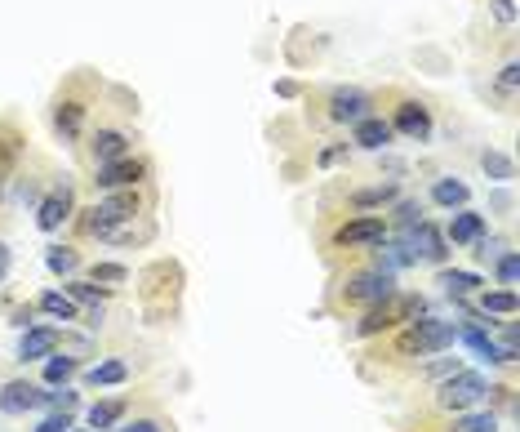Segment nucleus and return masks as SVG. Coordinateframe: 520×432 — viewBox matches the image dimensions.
Instances as JSON below:
<instances>
[{
	"instance_id": "19",
	"label": "nucleus",
	"mask_w": 520,
	"mask_h": 432,
	"mask_svg": "<svg viewBox=\"0 0 520 432\" xmlns=\"http://www.w3.org/2000/svg\"><path fill=\"white\" fill-rule=\"evenodd\" d=\"M347 134H352V147H360V152H387V147H392V139H396L392 125L383 121V112H378V107H374L369 116H360V121H356Z\"/></svg>"
},
{
	"instance_id": "7",
	"label": "nucleus",
	"mask_w": 520,
	"mask_h": 432,
	"mask_svg": "<svg viewBox=\"0 0 520 432\" xmlns=\"http://www.w3.org/2000/svg\"><path fill=\"white\" fill-rule=\"evenodd\" d=\"M138 130L129 125V116L120 112V116H107V112H98V121L85 130V139H80L76 147V156H80V165H85V174L89 170H98V165H107V161H120V156H129V152H138Z\"/></svg>"
},
{
	"instance_id": "26",
	"label": "nucleus",
	"mask_w": 520,
	"mask_h": 432,
	"mask_svg": "<svg viewBox=\"0 0 520 432\" xmlns=\"http://www.w3.org/2000/svg\"><path fill=\"white\" fill-rule=\"evenodd\" d=\"M76 375H80V357L58 348L54 357H45V375H40V384H45V388H67Z\"/></svg>"
},
{
	"instance_id": "8",
	"label": "nucleus",
	"mask_w": 520,
	"mask_h": 432,
	"mask_svg": "<svg viewBox=\"0 0 520 432\" xmlns=\"http://www.w3.org/2000/svg\"><path fill=\"white\" fill-rule=\"evenodd\" d=\"M369 112H374V94L360 85H325V90L307 94V116L325 130H352Z\"/></svg>"
},
{
	"instance_id": "17",
	"label": "nucleus",
	"mask_w": 520,
	"mask_h": 432,
	"mask_svg": "<svg viewBox=\"0 0 520 432\" xmlns=\"http://www.w3.org/2000/svg\"><path fill=\"white\" fill-rule=\"evenodd\" d=\"M63 348V326H27L23 339H18V361L32 366V361H45Z\"/></svg>"
},
{
	"instance_id": "33",
	"label": "nucleus",
	"mask_w": 520,
	"mask_h": 432,
	"mask_svg": "<svg viewBox=\"0 0 520 432\" xmlns=\"http://www.w3.org/2000/svg\"><path fill=\"white\" fill-rule=\"evenodd\" d=\"M480 165H485V174H494L498 183H512L516 179V165H512V156H503V152H480Z\"/></svg>"
},
{
	"instance_id": "9",
	"label": "nucleus",
	"mask_w": 520,
	"mask_h": 432,
	"mask_svg": "<svg viewBox=\"0 0 520 432\" xmlns=\"http://www.w3.org/2000/svg\"><path fill=\"white\" fill-rule=\"evenodd\" d=\"M423 312H427V299H423V294H418V290H392V294H387V299H378L374 308L356 312V326H352V339H360V343H369V339L387 335V330L405 326V321L423 317Z\"/></svg>"
},
{
	"instance_id": "18",
	"label": "nucleus",
	"mask_w": 520,
	"mask_h": 432,
	"mask_svg": "<svg viewBox=\"0 0 520 432\" xmlns=\"http://www.w3.org/2000/svg\"><path fill=\"white\" fill-rule=\"evenodd\" d=\"M396 196H400L396 179H378V183H369V188L347 192V214H383Z\"/></svg>"
},
{
	"instance_id": "32",
	"label": "nucleus",
	"mask_w": 520,
	"mask_h": 432,
	"mask_svg": "<svg viewBox=\"0 0 520 432\" xmlns=\"http://www.w3.org/2000/svg\"><path fill=\"white\" fill-rule=\"evenodd\" d=\"M516 81H520V67H516V58H507V63L498 67V76H494V90H498V98H503L507 107L516 103Z\"/></svg>"
},
{
	"instance_id": "31",
	"label": "nucleus",
	"mask_w": 520,
	"mask_h": 432,
	"mask_svg": "<svg viewBox=\"0 0 520 432\" xmlns=\"http://www.w3.org/2000/svg\"><path fill=\"white\" fill-rule=\"evenodd\" d=\"M463 339L472 343V348H476L480 357L489 361V366H494V361H503V366H512V361H507V352H498V343L489 339V335H485V330H480V326H467V330H463Z\"/></svg>"
},
{
	"instance_id": "11",
	"label": "nucleus",
	"mask_w": 520,
	"mask_h": 432,
	"mask_svg": "<svg viewBox=\"0 0 520 432\" xmlns=\"http://www.w3.org/2000/svg\"><path fill=\"white\" fill-rule=\"evenodd\" d=\"M89 192H116V188H143V183H156V161L138 147V152L120 156V161H107L98 170H89Z\"/></svg>"
},
{
	"instance_id": "30",
	"label": "nucleus",
	"mask_w": 520,
	"mask_h": 432,
	"mask_svg": "<svg viewBox=\"0 0 520 432\" xmlns=\"http://www.w3.org/2000/svg\"><path fill=\"white\" fill-rule=\"evenodd\" d=\"M516 290H480V312H485V317H516Z\"/></svg>"
},
{
	"instance_id": "14",
	"label": "nucleus",
	"mask_w": 520,
	"mask_h": 432,
	"mask_svg": "<svg viewBox=\"0 0 520 432\" xmlns=\"http://www.w3.org/2000/svg\"><path fill=\"white\" fill-rule=\"evenodd\" d=\"M134 406H138L134 392H112V397H98L94 406L85 410V424L94 428V432H112L116 424H125Z\"/></svg>"
},
{
	"instance_id": "21",
	"label": "nucleus",
	"mask_w": 520,
	"mask_h": 432,
	"mask_svg": "<svg viewBox=\"0 0 520 432\" xmlns=\"http://www.w3.org/2000/svg\"><path fill=\"white\" fill-rule=\"evenodd\" d=\"M427 432H503L498 428V415L494 410H463V415H445L440 424H432Z\"/></svg>"
},
{
	"instance_id": "13",
	"label": "nucleus",
	"mask_w": 520,
	"mask_h": 432,
	"mask_svg": "<svg viewBox=\"0 0 520 432\" xmlns=\"http://www.w3.org/2000/svg\"><path fill=\"white\" fill-rule=\"evenodd\" d=\"M23 161H27V134H23V125H18L14 116H0V188H9V183L18 179Z\"/></svg>"
},
{
	"instance_id": "3",
	"label": "nucleus",
	"mask_w": 520,
	"mask_h": 432,
	"mask_svg": "<svg viewBox=\"0 0 520 432\" xmlns=\"http://www.w3.org/2000/svg\"><path fill=\"white\" fill-rule=\"evenodd\" d=\"M156 183H143V188H116V192H94V201L89 205H76L72 223H67V232H72V241H103L107 232H116L120 223H134V219H147V214H156Z\"/></svg>"
},
{
	"instance_id": "1",
	"label": "nucleus",
	"mask_w": 520,
	"mask_h": 432,
	"mask_svg": "<svg viewBox=\"0 0 520 432\" xmlns=\"http://www.w3.org/2000/svg\"><path fill=\"white\" fill-rule=\"evenodd\" d=\"M458 343L454 321L440 317H414L405 326L387 330V335L365 343V375H383V379H409L427 357H440Z\"/></svg>"
},
{
	"instance_id": "20",
	"label": "nucleus",
	"mask_w": 520,
	"mask_h": 432,
	"mask_svg": "<svg viewBox=\"0 0 520 432\" xmlns=\"http://www.w3.org/2000/svg\"><path fill=\"white\" fill-rule=\"evenodd\" d=\"M489 232V219L480 210H458V214H449V223H445V241L449 245H476L480 237Z\"/></svg>"
},
{
	"instance_id": "28",
	"label": "nucleus",
	"mask_w": 520,
	"mask_h": 432,
	"mask_svg": "<svg viewBox=\"0 0 520 432\" xmlns=\"http://www.w3.org/2000/svg\"><path fill=\"white\" fill-rule=\"evenodd\" d=\"M45 268L54 272V277H76V272L85 268V259H80V245L76 241L49 245V250H45Z\"/></svg>"
},
{
	"instance_id": "37",
	"label": "nucleus",
	"mask_w": 520,
	"mask_h": 432,
	"mask_svg": "<svg viewBox=\"0 0 520 432\" xmlns=\"http://www.w3.org/2000/svg\"><path fill=\"white\" fill-rule=\"evenodd\" d=\"M36 303L27 299V303H18V308H9V326H18V330H27V326H36Z\"/></svg>"
},
{
	"instance_id": "39",
	"label": "nucleus",
	"mask_w": 520,
	"mask_h": 432,
	"mask_svg": "<svg viewBox=\"0 0 520 432\" xmlns=\"http://www.w3.org/2000/svg\"><path fill=\"white\" fill-rule=\"evenodd\" d=\"M72 432H94V428H72Z\"/></svg>"
},
{
	"instance_id": "35",
	"label": "nucleus",
	"mask_w": 520,
	"mask_h": 432,
	"mask_svg": "<svg viewBox=\"0 0 520 432\" xmlns=\"http://www.w3.org/2000/svg\"><path fill=\"white\" fill-rule=\"evenodd\" d=\"M76 428V410H49L36 424V432H72Z\"/></svg>"
},
{
	"instance_id": "2",
	"label": "nucleus",
	"mask_w": 520,
	"mask_h": 432,
	"mask_svg": "<svg viewBox=\"0 0 520 432\" xmlns=\"http://www.w3.org/2000/svg\"><path fill=\"white\" fill-rule=\"evenodd\" d=\"M103 94H107V85L94 67L67 72L63 81H58L54 98H49V134L76 152L80 139H85V130L98 121V112H103Z\"/></svg>"
},
{
	"instance_id": "25",
	"label": "nucleus",
	"mask_w": 520,
	"mask_h": 432,
	"mask_svg": "<svg viewBox=\"0 0 520 432\" xmlns=\"http://www.w3.org/2000/svg\"><path fill=\"white\" fill-rule=\"evenodd\" d=\"M112 432H174V419H169L165 410H156V406H143V410L134 406L125 424H116Z\"/></svg>"
},
{
	"instance_id": "24",
	"label": "nucleus",
	"mask_w": 520,
	"mask_h": 432,
	"mask_svg": "<svg viewBox=\"0 0 520 432\" xmlns=\"http://www.w3.org/2000/svg\"><path fill=\"white\" fill-rule=\"evenodd\" d=\"M427 196H432L436 210H463V205L472 201V188H467L463 179H454V174H445V179L432 183V192H427Z\"/></svg>"
},
{
	"instance_id": "34",
	"label": "nucleus",
	"mask_w": 520,
	"mask_h": 432,
	"mask_svg": "<svg viewBox=\"0 0 520 432\" xmlns=\"http://www.w3.org/2000/svg\"><path fill=\"white\" fill-rule=\"evenodd\" d=\"M494 277H498V286L516 290V250H498V259H494Z\"/></svg>"
},
{
	"instance_id": "36",
	"label": "nucleus",
	"mask_w": 520,
	"mask_h": 432,
	"mask_svg": "<svg viewBox=\"0 0 520 432\" xmlns=\"http://www.w3.org/2000/svg\"><path fill=\"white\" fill-rule=\"evenodd\" d=\"M347 156H352V143H334V147H320V152H316V165H320V170H329V165L347 161Z\"/></svg>"
},
{
	"instance_id": "10",
	"label": "nucleus",
	"mask_w": 520,
	"mask_h": 432,
	"mask_svg": "<svg viewBox=\"0 0 520 432\" xmlns=\"http://www.w3.org/2000/svg\"><path fill=\"white\" fill-rule=\"evenodd\" d=\"M489 379L485 375H476V370H458V375H449V379H440V384H432V397H427V406L436 410L440 419L445 415H463V410H476V406H485L489 401Z\"/></svg>"
},
{
	"instance_id": "38",
	"label": "nucleus",
	"mask_w": 520,
	"mask_h": 432,
	"mask_svg": "<svg viewBox=\"0 0 520 432\" xmlns=\"http://www.w3.org/2000/svg\"><path fill=\"white\" fill-rule=\"evenodd\" d=\"M9 263H14V254H9V245L0 241V286H5V277H9Z\"/></svg>"
},
{
	"instance_id": "6",
	"label": "nucleus",
	"mask_w": 520,
	"mask_h": 432,
	"mask_svg": "<svg viewBox=\"0 0 520 432\" xmlns=\"http://www.w3.org/2000/svg\"><path fill=\"white\" fill-rule=\"evenodd\" d=\"M374 107L383 112V121L392 125L396 139L405 143H432L436 134V112L427 98H418L414 90H400V85H387L383 94H374Z\"/></svg>"
},
{
	"instance_id": "12",
	"label": "nucleus",
	"mask_w": 520,
	"mask_h": 432,
	"mask_svg": "<svg viewBox=\"0 0 520 432\" xmlns=\"http://www.w3.org/2000/svg\"><path fill=\"white\" fill-rule=\"evenodd\" d=\"M76 205H80L76 179H72V174H54V179L45 183V192H40V201H36V228L45 232V237L63 232L67 223H72Z\"/></svg>"
},
{
	"instance_id": "22",
	"label": "nucleus",
	"mask_w": 520,
	"mask_h": 432,
	"mask_svg": "<svg viewBox=\"0 0 520 432\" xmlns=\"http://www.w3.org/2000/svg\"><path fill=\"white\" fill-rule=\"evenodd\" d=\"M32 303H36L40 317H49V321H63V326H76L80 321V308L72 303V294L67 290H40Z\"/></svg>"
},
{
	"instance_id": "5",
	"label": "nucleus",
	"mask_w": 520,
	"mask_h": 432,
	"mask_svg": "<svg viewBox=\"0 0 520 432\" xmlns=\"http://www.w3.org/2000/svg\"><path fill=\"white\" fill-rule=\"evenodd\" d=\"M392 241L387 214H338L325 232H320V250L329 263L356 259V254H374L378 245Z\"/></svg>"
},
{
	"instance_id": "27",
	"label": "nucleus",
	"mask_w": 520,
	"mask_h": 432,
	"mask_svg": "<svg viewBox=\"0 0 520 432\" xmlns=\"http://www.w3.org/2000/svg\"><path fill=\"white\" fill-rule=\"evenodd\" d=\"M436 286L445 290L449 299H467V294H476L480 286H485V277H480V272H463V268H440Z\"/></svg>"
},
{
	"instance_id": "15",
	"label": "nucleus",
	"mask_w": 520,
	"mask_h": 432,
	"mask_svg": "<svg viewBox=\"0 0 520 432\" xmlns=\"http://www.w3.org/2000/svg\"><path fill=\"white\" fill-rule=\"evenodd\" d=\"M76 379L94 392H107V388L129 384V379H134V366H129L125 357H103V361H94V366H80Z\"/></svg>"
},
{
	"instance_id": "29",
	"label": "nucleus",
	"mask_w": 520,
	"mask_h": 432,
	"mask_svg": "<svg viewBox=\"0 0 520 432\" xmlns=\"http://www.w3.org/2000/svg\"><path fill=\"white\" fill-rule=\"evenodd\" d=\"M63 290L72 294V303H76L80 312H85V308H103V303L112 299V290H103V286H94V281H85L80 272H76V277H67Z\"/></svg>"
},
{
	"instance_id": "4",
	"label": "nucleus",
	"mask_w": 520,
	"mask_h": 432,
	"mask_svg": "<svg viewBox=\"0 0 520 432\" xmlns=\"http://www.w3.org/2000/svg\"><path fill=\"white\" fill-rule=\"evenodd\" d=\"M334 268H338V263H334ZM392 290H396V272L383 268L374 254H356V259H347V268L334 272V286H329V308L356 317V312L374 308L378 299H387Z\"/></svg>"
},
{
	"instance_id": "40",
	"label": "nucleus",
	"mask_w": 520,
	"mask_h": 432,
	"mask_svg": "<svg viewBox=\"0 0 520 432\" xmlns=\"http://www.w3.org/2000/svg\"><path fill=\"white\" fill-rule=\"evenodd\" d=\"M0 201H5V188H0Z\"/></svg>"
},
{
	"instance_id": "16",
	"label": "nucleus",
	"mask_w": 520,
	"mask_h": 432,
	"mask_svg": "<svg viewBox=\"0 0 520 432\" xmlns=\"http://www.w3.org/2000/svg\"><path fill=\"white\" fill-rule=\"evenodd\" d=\"M40 397H45V384H36V379H9L0 388V415L9 419L32 415V410H40Z\"/></svg>"
},
{
	"instance_id": "23",
	"label": "nucleus",
	"mask_w": 520,
	"mask_h": 432,
	"mask_svg": "<svg viewBox=\"0 0 520 432\" xmlns=\"http://www.w3.org/2000/svg\"><path fill=\"white\" fill-rule=\"evenodd\" d=\"M85 281H94V286H103V290H125L129 286V277H134V272L125 268V263H112V259H94V263H85Z\"/></svg>"
}]
</instances>
